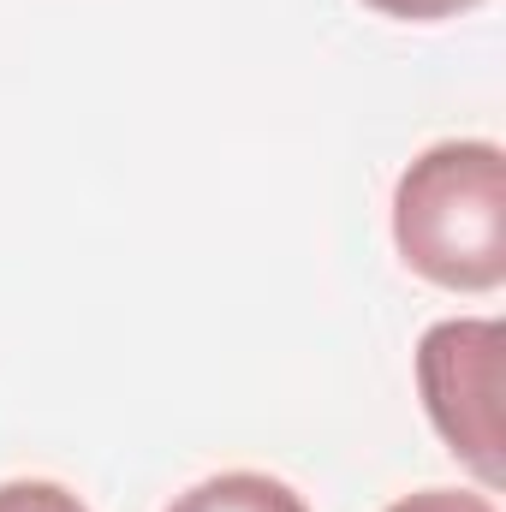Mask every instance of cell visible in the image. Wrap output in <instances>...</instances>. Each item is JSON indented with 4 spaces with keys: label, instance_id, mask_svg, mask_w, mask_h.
<instances>
[{
    "label": "cell",
    "instance_id": "3",
    "mask_svg": "<svg viewBox=\"0 0 506 512\" xmlns=\"http://www.w3.org/2000/svg\"><path fill=\"white\" fill-rule=\"evenodd\" d=\"M167 512H310L298 489H286L280 477H262V471H221V477H203L197 489H185Z\"/></svg>",
    "mask_w": 506,
    "mask_h": 512
},
{
    "label": "cell",
    "instance_id": "1",
    "mask_svg": "<svg viewBox=\"0 0 506 512\" xmlns=\"http://www.w3.org/2000/svg\"><path fill=\"white\" fill-rule=\"evenodd\" d=\"M393 245L441 292H495L506 280V155L489 137L423 149L393 185Z\"/></svg>",
    "mask_w": 506,
    "mask_h": 512
},
{
    "label": "cell",
    "instance_id": "6",
    "mask_svg": "<svg viewBox=\"0 0 506 512\" xmlns=\"http://www.w3.org/2000/svg\"><path fill=\"white\" fill-rule=\"evenodd\" d=\"M387 512H501L489 495H471V489H417L405 501H393Z\"/></svg>",
    "mask_w": 506,
    "mask_h": 512
},
{
    "label": "cell",
    "instance_id": "5",
    "mask_svg": "<svg viewBox=\"0 0 506 512\" xmlns=\"http://www.w3.org/2000/svg\"><path fill=\"white\" fill-rule=\"evenodd\" d=\"M364 6L381 18H399V24H441V18H459L483 0H364Z\"/></svg>",
    "mask_w": 506,
    "mask_h": 512
},
{
    "label": "cell",
    "instance_id": "4",
    "mask_svg": "<svg viewBox=\"0 0 506 512\" xmlns=\"http://www.w3.org/2000/svg\"><path fill=\"white\" fill-rule=\"evenodd\" d=\"M0 512H90V507L72 489H60V483L18 477V483H0Z\"/></svg>",
    "mask_w": 506,
    "mask_h": 512
},
{
    "label": "cell",
    "instance_id": "2",
    "mask_svg": "<svg viewBox=\"0 0 506 512\" xmlns=\"http://www.w3.org/2000/svg\"><path fill=\"white\" fill-rule=\"evenodd\" d=\"M501 358L506 328L495 316H453L417 340V393L447 441V453L483 483L501 489L506 429H501Z\"/></svg>",
    "mask_w": 506,
    "mask_h": 512
}]
</instances>
